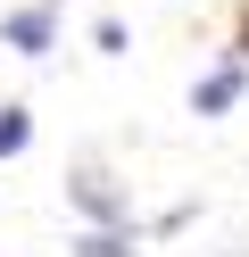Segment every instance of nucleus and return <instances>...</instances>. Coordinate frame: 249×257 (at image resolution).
Returning <instances> with one entry per match:
<instances>
[{"label": "nucleus", "instance_id": "nucleus-1", "mask_svg": "<svg viewBox=\"0 0 249 257\" xmlns=\"http://www.w3.org/2000/svg\"><path fill=\"white\" fill-rule=\"evenodd\" d=\"M66 207L83 216V232H141V224H133V191L116 183V174H100V166L66 174Z\"/></svg>", "mask_w": 249, "mask_h": 257}, {"label": "nucleus", "instance_id": "nucleus-2", "mask_svg": "<svg viewBox=\"0 0 249 257\" xmlns=\"http://www.w3.org/2000/svg\"><path fill=\"white\" fill-rule=\"evenodd\" d=\"M58 17H66V0L0 9V50H17V58H50V50H58Z\"/></svg>", "mask_w": 249, "mask_h": 257}, {"label": "nucleus", "instance_id": "nucleus-3", "mask_svg": "<svg viewBox=\"0 0 249 257\" xmlns=\"http://www.w3.org/2000/svg\"><path fill=\"white\" fill-rule=\"evenodd\" d=\"M241 83H249V67H241V58H224L216 75H199V83H191V116H224V108L241 100Z\"/></svg>", "mask_w": 249, "mask_h": 257}, {"label": "nucleus", "instance_id": "nucleus-4", "mask_svg": "<svg viewBox=\"0 0 249 257\" xmlns=\"http://www.w3.org/2000/svg\"><path fill=\"white\" fill-rule=\"evenodd\" d=\"M25 141H33V108L9 100V108H0V158H25Z\"/></svg>", "mask_w": 249, "mask_h": 257}, {"label": "nucleus", "instance_id": "nucleus-5", "mask_svg": "<svg viewBox=\"0 0 249 257\" xmlns=\"http://www.w3.org/2000/svg\"><path fill=\"white\" fill-rule=\"evenodd\" d=\"M75 257H141V232H75Z\"/></svg>", "mask_w": 249, "mask_h": 257}, {"label": "nucleus", "instance_id": "nucleus-6", "mask_svg": "<svg viewBox=\"0 0 249 257\" xmlns=\"http://www.w3.org/2000/svg\"><path fill=\"white\" fill-rule=\"evenodd\" d=\"M232 58H241V67H249V17H241V42H232Z\"/></svg>", "mask_w": 249, "mask_h": 257}]
</instances>
